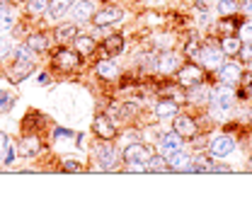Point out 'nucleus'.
Segmentation results:
<instances>
[{"mask_svg": "<svg viewBox=\"0 0 252 213\" xmlns=\"http://www.w3.org/2000/svg\"><path fill=\"white\" fill-rule=\"evenodd\" d=\"M177 83H180L182 88H191V85H196V83H204V70H201V65H196V63L180 65V70H177Z\"/></svg>", "mask_w": 252, "mask_h": 213, "instance_id": "nucleus-1", "label": "nucleus"}, {"mask_svg": "<svg viewBox=\"0 0 252 213\" xmlns=\"http://www.w3.org/2000/svg\"><path fill=\"white\" fill-rule=\"evenodd\" d=\"M156 152L151 146H146V143H131V146H126L124 152H122V157H124V162H133V160H138V162H148L151 157H153Z\"/></svg>", "mask_w": 252, "mask_h": 213, "instance_id": "nucleus-2", "label": "nucleus"}, {"mask_svg": "<svg viewBox=\"0 0 252 213\" xmlns=\"http://www.w3.org/2000/svg\"><path fill=\"white\" fill-rule=\"evenodd\" d=\"M233 97H235L233 85H225V83L214 85V88H211V94H209V99H211L219 109H228V107L233 104Z\"/></svg>", "mask_w": 252, "mask_h": 213, "instance_id": "nucleus-3", "label": "nucleus"}, {"mask_svg": "<svg viewBox=\"0 0 252 213\" xmlns=\"http://www.w3.org/2000/svg\"><path fill=\"white\" fill-rule=\"evenodd\" d=\"M223 49L220 46H206V49H201L199 51V61L201 65L206 68V70H219L220 65H223Z\"/></svg>", "mask_w": 252, "mask_h": 213, "instance_id": "nucleus-4", "label": "nucleus"}, {"mask_svg": "<svg viewBox=\"0 0 252 213\" xmlns=\"http://www.w3.org/2000/svg\"><path fill=\"white\" fill-rule=\"evenodd\" d=\"M165 160H167V167L170 170H175V172H185V170H191V155L189 152H185L182 148H177V151H172V152H167L165 155Z\"/></svg>", "mask_w": 252, "mask_h": 213, "instance_id": "nucleus-5", "label": "nucleus"}, {"mask_svg": "<svg viewBox=\"0 0 252 213\" xmlns=\"http://www.w3.org/2000/svg\"><path fill=\"white\" fill-rule=\"evenodd\" d=\"M124 17V12H122V7H104V10H99V12H94L93 15V25L97 27H107V25H114V22H119Z\"/></svg>", "mask_w": 252, "mask_h": 213, "instance_id": "nucleus-6", "label": "nucleus"}, {"mask_svg": "<svg viewBox=\"0 0 252 213\" xmlns=\"http://www.w3.org/2000/svg\"><path fill=\"white\" fill-rule=\"evenodd\" d=\"M172 131H177L182 138H191V136H196V123H194V119L191 117H187V114H175L172 117Z\"/></svg>", "mask_w": 252, "mask_h": 213, "instance_id": "nucleus-7", "label": "nucleus"}, {"mask_svg": "<svg viewBox=\"0 0 252 213\" xmlns=\"http://www.w3.org/2000/svg\"><path fill=\"white\" fill-rule=\"evenodd\" d=\"M119 152L117 148L112 146V143H102L99 146V151H97V157H99V165H102V170H114L117 167V162H119V157H117Z\"/></svg>", "mask_w": 252, "mask_h": 213, "instance_id": "nucleus-8", "label": "nucleus"}, {"mask_svg": "<svg viewBox=\"0 0 252 213\" xmlns=\"http://www.w3.org/2000/svg\"><path fill=\"white\" fill-rule=\"evenodd\" d=\"M219 70H220V83H225V85H238L243 80V68L238 63H223Z\"/></svg>", "mask_w": 252, "mask_h": 213, "instance_id": "nucleus-9", "label": "nucleus"}, {"mask_svg": "<svg viewBox=\"0 0 252 213\" xmlns=\"http://www.w3.org/2000/svg\"><path fill=\"white\" fill-rule=\"evenodd\" d=\"M233 148H235V141L230 138V136H216L214 141H211V155L214 157H225L228 152H233Z\"/></svg>", "mask_w": 252, "mask_h": 213, "instance_id": "nucleus-10", "label": "nucleus"}, {"mask_svg": "<svg viewBox=\"0 0 252 213\" xmlns=\"http://www.w3.org/2000/svg\"><path fill=\"white\" fill-rule=\"evenodd\" d=\"M180 65H182L180 56H177V54H172V51H167V54H162V56H160V61H158V70H160V73H165V75H172V73H177V70H180Z\"/></svg>", "mask_w": 252, "mask_h": 213, "instance_id": "nucleus-11", "label": "nucleus"}, {"mask_svg": "<svg viewBox=\"0 0 252 213\" xmlns=\"http://www.w3.org/2000/svg\"><path fill=\"white\" fill-rule=\"evenodd\" d=\"M177 148H182V136L177 131H167V133L160 136V151H162V155L177 151Z\"/></svg>", "mask_w": 252, "mask_h": 213, "instance_id": "nucleus-12", "label": "nucleus"}, {"mask_svg": "<svg viewBox=\"0 0 252 213\" xmlns=\"http://www.w3.org/2000/svg\"><path fill=\"white\" fill-rule=\"evenodd\" d=\"M34 70V65L32 63H25V61H12L10 63V80L12 83H22L25 78H30V73Z\"/></svg>", "mask_w": 252, "mask_h": 213, "instance_id": "nucleus-13", "label": "nucleus"}, {"mask_svg": "<svg viewBox=\"0 0 252 213\" xmlns=\"http://www.w3.org/2000/svg\"><path fill=\"white\" fill-rule=\"evenodd\" d=\"M78 63H80V54H78V51H68V49H63V51L56 54V65L63 68V70H73Z\"/></svg>", "mask_w": 252, "mask_h": 213, "instance_id": "nucleus-14", "label": "nucleus"}, {"mask_svg": "<svg viewBox=\"0 0 252 213\" xmlns=\"http://www.w3.org/2000/svg\"><path fill=\"white\" fill-rule=\"evenodd\" d=\"M94 133L99 138H104V141H112L117 136V128H114V123L109 122L107 117H97L94 119Z\"/></svg>", "mask_w": 252, "mask_h": 213, "instance_id": "nucleus-15", "label": "nucleus"}, {"mask_svg": "<svg viewBox=\"0 0 252 213\" xmlns=\"http://www.w3.org/2000/svg\"><path fill=\"white\" fill-rule=\"evenodd\" d=\"M102 51H104L107 56H117V54H122V51H124V36H122V34H112V36H107V39L102 41Z\"/></svg>", "mask_w": 252, "mask_h": 213, "instance_id": "nucleus-16", "label": "nucleus"}, {"mask_svg": "<svg viewBox=\"0 0 252 213\" xmlns=\"http://www.w3.org/2000/svg\"><path fill=\"white\" fill-rule=\"evenodd\" d=\"M93 10H94V5L90 0H75V5H73L70 12H73V17H75L78 22H85V20H90L94 15Z\"/></svg>", "mask_w": 252, "mask_h": 213, "instance_id": "nucleus-17", "label": "nucleus"}, {"mask_svg": "<svg viewBox=\"0 0 252 213\" xmlns=\"http://www.w3.org/2000/svg\"><path fill=\"white\" fill-rule=\"evenodd\" d=\"M75 0H51L49 2V15L54 20H61L63 15H68V10H73Z\"/></svg>", "mask_w": 252, "mask_h": 213, "instance_id": "nucleus-18", "label": "nucleus"}, {"mask_svg": "<svg viewBox=\"0 0 252 213\" xmlns=\"http://www.w3.org/2000/svg\"><path fill=\"white\" fill-rule=\"evenodd\" d=\"M12 160H15V148H12V143L7 141V136L0 131V162L10 165Z\"/></svg>", "mask_w": 252, "mask_h": 213, "instance_id": "nucleus-19", "label": "nucleus"}, {"mask_svg": "<svg viewBox=\"0 0 252 213\" xmlns=\"http://www.w3.org/2000/svg\"><path fill=\"white\" fill-rule=\"evenodd\" d=\"M209 94H211V90L204 83H196V85L187 88V97L191 102H204V99H209Z\"/></svg>", "mask_w": 252, "mask_h": 213, "instance_id": "nucleus-20", "label": "nucleus"}, {"mask_svg": "<svg viewBox=\"0 0 252 213\" xmlns=\"http://www.w3.org/2000/svg\"><path fill=\"white\" fill-rule=\"evenodd\" d=\"M220 49H223V54H225V56H235V54H240V49H243V39L225 36V39L220 41Z\"/></svg>", "mask_w": 252, "mask_h": 213, "instance_id": "nucleus-21", "label": "nucleus"}, {"mask_svg": "<svg viewBox=\"0 0 252 213\" xmlns=\"http://www.w3.org/2000/svg\"><path fill=\"white\" fill-rule=\"evenodd\" d=\"M75 49H78V54H83V56H88V54H93L94 49H97V41H94L93 36H75Z\"/></svg>", "mask_w": 252, "mask_h": 213, "instance_id": "nucleus-22", "label": "nucleus"}, {"mask_svg": "<svg viewBox=\"0 0 252 213\" xmlns=\"http://www.w3.org/2000/svg\"><path fill=\"white\" fill-rule=\"evenodd\" d=\"M75 36H78V27H75V22H65L61 25L59 30H56V41H75Z\"/></svg>", "mask_w": 252, "mask_h": 213, "instance_id": "nucleus-23", "label": "nucleus"}, {"mask_svg": "<svg viewBox=\"0 0 252 213\" xmlns=\"http://www.w3.org/2000/svg\"><path fill=\"white\" fill-rule=\"evenodd\" d=\"M177 112H180V109H177V104H175V102H167V99H165V102H160V104L156 107L158 119H172Z\"/></svg>", "mask_w": 252, "mask_h": 213, "instance_id": "nucleus-24", "label": "nucleus"}, {"mask_svg": "<svg viewBox=\"0 0 252 213\" xmlns=\"http://www.w3.org/2000/svg\"><path fill=\"white\" fill-rule=\"evenodd\" d=\"M27 46H30L34 54H41V51L49 49V39L44 34H32L30 39H27Z\"/></svg>", "mask_w": 252, "mask_h": 213, "instance_id": "nucleus-25", "label": "nucleus"}, {"mask_svg": "<svg viewBox=\"0 0 252 213\" xmlns=\"http://www.w3.org/2000/svg\"><path fill=\"white\" fill-rule=\"evenodd\" d=\"M20 148H22V152H25V155L30 157V155H36V152L41 151V143H39V138H34V136H27V138H22Z\"/></svg>", "mask_w": 252, "mask_h": 213, "instance_id": "nucleus-26", "label": "nucleus"}, {"mask_svg": "<svg viewBox=\"0 0 252 213\" xmlns=\"http://www.w3.org/2000/svg\"><path fill=\"white\" fill-rule=\"evenodd\" d=\"M49 2L51 0H27V12L30 15H44V12H49Z\"/></svg>", "mask_w": 252, "mask_h": 213, "instance_id": "nucleus-27", "label": "nucleus"}, {"mask_svg": "<svg viewBox=\"0 0 252 213\" xmlns=\"http://www.w3.org/2000/svg\"><path fill=\"white\" fill-rule=\"evenodd\" d=\"M97 73L102 75V78H117V65H114V61H99V65H97Z\"/></svg>", "mask_w": 252, "mask_h": 213, "instance_id": "nucleus-28", "label": "nucleus"}, {"mask_svg": "<svg viewBox=\"0 0 252 213\" xmlns=\"http://www.w3.org/2000/svg\"><path fill=\"white\" fill-rule=\"evenodd\" d=\"M112 114L119 117V119H131V117L136 114V107H133V104H114V107H112Z\"/></svg>", "mask_w": 252, "mask_h": 213, "instance_id": "nucleus-29", "label": "nucleus"}, {"mask_svg": "<svg viewBox=\"0 0 252 213\" xmlns=\"http://www.w3.org/2000/svg\"><path fill=\"white\" fill-rule=\"evenodd\" d=\"M165 170H170L165 155H153V157L148 160V172H165Z\"/></svg>", "mask_w": 252, "mask_h": 213, "instance_id": "nucleus-30", "label": "nucleus"}, {"mask_svg": "<svg viewBox=\"0 0 252 213\" xmlns=\"http://www.w3.org/2000/svg\"><path fill=\"white\" fill-rule=\"evenodd\" d=\"M32 56H34V51H32L30 46L25 44V46H17L15 51H12V61H25V63H32Z\"/></svg>", "mask_w": 252, "mask_h": 213, "instance_id": "nucleus-31", "label": "nucleus"}, {"mask_svg": "<svg viewBox=\"0 0 252 213\" xmlns=\"http://www.w3.org/2000/svg\"><path fill=\"white\" fill-rule=\"evenodd\" d=\"M240 10L238 0H219V12L220 15H235Z\"/></svg>", "mask_w": 252, "mask_h": 213, "instance_id": "nucleus-32", "label": "nucleus"}, {"mask_svg": "<svg viewBox=\"0 0 252 213\" xmlns=\"http://www.w3.org/2000/svg\"><path fill=\"white\" fill-rule=\"evenodd\" d=\"M126 170H128V172H136V175H146V172H148V162L133 160V162H126Z\"/></svg>", "mask_w": 252, "mask_h": 213, "instance_id": "nucleus-33", "label": "nucleus"}, {"mask_svg": "<svg viewBox=\"0 0 252 213\" xmlns=\"http://www.w3.org/2000/svg\"><path fill=\"white\" fill-rule=\"evenodd\" d=\"M12 27V15L7 7H0V30H10Z\"/></svg>", "mask_w": 252, "mask_h": 213, "instance_id": "nucleus-34", "label": "nucleus"}, {"mask_svg": "<svg viewBox=\"0 0 252 213\" xmlns=\"http://www.w3.org/2000/svg\"><path fill=\"white\" fill-rule=\"evenodd\" d=\"M12 104H15V97H12V94H7V92H0V109H2V112H7Z\"/></svg>", "mask_w": 252, "mask_h": 213, "instance_id": "nucleus-35", "label": "nucleus"}, {"mask_svg": "<svg viewBox=\"0 0 252 213\" xmlns=\"http://www.w3.org/2000/svg\"><path fill=\"white\" fill-rule=\"evenodd\" d=\"M240 39L243 41H252V20L240 25Z\"/></svg>", "mask_w": 252, "mask_h": 213, "instance_id": "nucleus-36", "label": "nucleus"}, {"mask_svg": "<svg viewBox=\"0 0 252 213\" xmlns=\"http://www.w3.org/2000/svg\"><path fill=\"white\" fill-rule=\"evenodd\" d=\"M63 170H65V172H83V165L75 162V160H65V162H63Z\"/></svg>", "mask_w": 252, "mask_h": 213, "instance_id": "nucleus-37", "label": "nucleus"}, {"mask_svg": "<svg viewBox=\"0 0 252 213\" xmlns=\"http://www.w3.org/2000/svg\"><path fill=\"white\" fill-rule=\"evenodd\" d=\"M243 61H252V41H243Z\"/></svg>", "mask_w": 252, "mask_h": 213, "instance_id": "nucleus-38", "label": "nucleus"}, {"mask_svg": "<svg viewBox=\"0 0 252 213\" xmlns=\"http://www.w3.org/2000/svg\"><path fill=\"white\" fill-rule=\"evenodd\" d=\"M199 51H201V49H199V44H196V41H189L187 49H185V54H187V56H199Z\"/></svg>", "mask_w": 252, "mask_h": 213, "instance_id": "nucleus-39", "label": "nucleus"}, {"mask_svg": "<svg viewBox=\"0 0 252 213\" xmlns=\"http://www.w3.org/2000/svg\"><path fill=\"white\" fill-rule=\"evenodd\" d=\"M10 51V41H5V39H0V56H5Z\"/></svg>", "mask_w": 252, "mask_h": 213, "instance_id": "nucleus-40", "label": "nucleus"}, {"mask_svg": "<svg viewBox=\"0 0 252 213\" xmlns=\"http://www.w3.org/2000/svg\"><path fill=\"white\" fill-rule=\"evenodd\" d=\"M250 172H252V160H250Z\"/></svg>", "mask_w": 252, "mask_h": 213, "instance_id": "nucleus-41", "label": "nucleus"}, {"mask_svg": "<svg viewBox=\"0 0 252 213\" xmlns=\"http://www.w3.org/2000/svg\"><path fill=\"white\" fill-rule=\"evenodd\" d=\"M0 31H2V30H0Z\"/></svg>", "mask_w": 252, "mask_h": 213, "instance_id": "nucleus-42", "label": "nucleus"}]
</instances>
